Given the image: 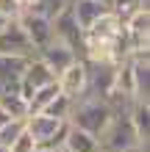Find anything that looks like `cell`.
<instances>
[{
  "label": "cell",
  "instance_id": "16",
  "mask_svg": "<svg viewBox=\"0 0 150 152\" xmlns=\"http://www.w3.org/2000/svg\"><path fill=\"white\" fill-rule=\"evenodd\" d=\"M139 8H150V6L145 3V0H109V11L117 17L122 25H125Z\"/></svg>",
  "mask_w": 150,
  "mask_h": 152
},
{
  "label": "cell",
  "instance_id": "23",
  "mask_svg": "<svg viewBox=\"0 0 150 152\" xmlns=\"http://www.w3.org/2000/svg\"><path fill=\"white\" fill-rule=\"evenodd\" d=\"M8 122H11V116H8L3 108H0V127H3V124H8Z\"/></svg>",
  "mask_w": 150,
  "mask_h": 152
},
{
  "label": "cell",
  "instance_id": "27",
  "mask_svg": "<svg viewBox=\"0 0 150 152\" xmlns=\"http://www.w3.org/2000/svg\"><path fill=\"white\" fill-rule=\"evenodd\" d=\"M58 152H67V149H58Z\"/></svg>",
  "mask_w": 150,
  "mask_h": 152
},
{
  "label": "cell",
  "instance_id": "5",
  "mask_svg": "<svg viewBox=\"0 0 150 152\" xmlns=\"http://www.w3.org/2000/svg\"><path fill=\"white\" fill-rule=\"evenodd\" d=\"M0 53L3 56H33V47L25 36L20 20H8L0 28Z\"/></svg>",
  "mask_w": 150,
  "mask_h": 152
},
{
  "label": "cell",
  "instance_id": "6",
  "mask_svg": "<svg viewBox=\"0 0 150 152\" xmlns=\"http://www.w3.org/2000/svg\"><path fill=\"white\" fill-rule=\"evenodd\" d=\"M33 56H3L0 53V94L20 91L22 72Z\"/></svg>",
  "mask_w": 150,
  "mask_h": 152
},
{
  "label": "cell",
  "instance_id": "1",
  "mask_svg": "<svg viewBox=\"0 0 150 152\" xmlns=\"http://www.w3.org/2000/svg\"><path fill=\"white\" fill-rule=\"evenodd\" d=\"M114 119L111 108L106 105V100H100V97H78V100L72 102V111H69V124L72 127H81L86 133H92V136H100V133L109 127V122Z\"/></svg>",
  "mask_w": 150,
  "mask_h": 152
},
{
  "label": "cell",
  "instance_id": "18",
  "mask_svg": "<svg viewBox=\"0 0 150 152\" xmlns=\"http://www.w3.org/2000/svg\"><path fill=\"white\" fill-rule=\"evenodd\" d=\"M22 130H25V119H11L8 124H3V127H0V149L6 152V147L11 144Z\"/></svg>",
  "mask_w": 150,
  "mask_h": 152
},
{
  "label": "cell",
  "instance_id": "7",
  "mask_svg": "<svg viewBox=\"0 0 150 152\" xmlns=\"http://www.w3.org/2000/svg\"><path fill=\"white\" fill-rule=\"evenodd\" d=\"M56 86H58V91L64 97H69L72 102L78 97H83L86 94V61L78 58L75 64H69L64 72L56 77Z\"/></svg>",
  "mask_w": 150,
  "mask_h": 152
},
{
  "label": "cell",
  "instance_id": "17",
  "mask_svg": "<svg viewBox=\"0 0 150 152\" xmlns=\"http://www.w3.org/2000/svg\"><path fill=\"white\" fill-rule=\"evenodd\" d=\"M69 111H72V100L58 91V97H56V100H53L42 113H45V116H53V119H64V122H67V119H69Z\"/></svg>",
  "mask_w": 150,
  "mask_h": 152
},
{
  "label": "cell",
  "instance_id": "25",
  "mask_svg": "<svg viewBox=\"0 0 150 152\" xmlns=\"http://www.w3.org/2000/svg\"><path fill=\"white\" fill-rule=\"evenodd\" d=\"M6 22H8V20H6V17H0V28H3V25H6Z\"/></svg>",
  "mask_w": 150,
  "mask_h": 152
},
{
  "label": "cell",
  "instance_id": "10",
  "mask_svg": "<svg viewBox=\"0 0 150 152\" xmlns=\"http://www.w3.org/2000/svg\"><path fill=\"white\" fill-rule=\"evenodd\" d=\"M69 11H72L75 22H78V28L86 33L95 22L100 20V17L109 14V0H72Z\"/></svg>",
  "mask_w": 150,
  "mask_h": 152
},
{
  "label": "cell",
  "instance_id": "14",
  "mask_svg": "<svg viewBox=\"0 0 150 152\" xmlns=\"http://www.w3.org/2000/svg\"><path fill=\"white\" fill-rule=\"evenodd\" d=\"M56 97H58L56 80H53V83H47V86H42V88H36V91L28 97V116H31V113H42L53 100H56Z\"/></svg>",
  "mask_w": 150,
  "mask_h": 152
},
{
  "label": "cell",
  "instance_id": "19",
  "mask_svg": "<svg viewBox=\"0 0 150 152\" xmlns=\"http://www.w3.org/2000/svg\"><path fill=\"white\" fill-rule=\"evenodd\" d=\"M72 6V0H39V6H36V11H42V14H47L50 20L56 14H61V11H67V8Z\"/></svg>",
  "mask_w": 150,
  "mask_h": 152
},
{
  "label": "cell",
  "instance_id": "9",
  "mask_svg": "<svg viewBox=\"0 0 150 152\" xmlns=\"http://www.w3.org/2000/svg\"><path fill=\"white\" fill-rule=\"evenodd\" d=\"M131 61V77H134V100L150 102V53L128 56Z\"/></svg>",
  "mask_w": 150,
  "mask_h": 152
},
{
  "label": "cell",
  "instance_id": "11",
  "mask_svg": "<svg viewBox=\"0 0 150 152\" xmlns=\"http://www.w3.org/2000/svg\"><path fill=\"white\" fill-rule=\"evenodd\" d=\"M56 80V75L50 72V69L42 64V61L33 56L31 61H28V66H25V72H22V80H20V94L28 100V97L36 91V88H42V86H47V83H53Z\"/></svg>",
  "mask_w": 150,
  "mask_h": 152
},
{
  "label": "cell",
  "instance_id": "24",
  "mask_svg": "<svg viewBox=\"0 0 150 152\" xmlns=\"http://www.w3.org/2000/svg\"><path fill=\"white\" fill-rule=\"evenodd\" d=\"M33 152H56V149H47V147H36Z\"/></svg>",
  "mask_w": 150,
  "mask_h": 152
},
{
  "label": "cell",
  "instance_id": "21",
  "mask_svg": "<svg viewBox=\"0 0 150 152\" xmlns=\"http://www.w3.org/2000/svg\"><path fill=\"white\" fill-rule=\"evenodd\" d=\"M22 8L17 0H0V17H6V20H20Z\"/></svg>",
  "mask_w": 150,
  "mask_h": 152
},
{
  "label": "cell",
  "instance_id": "22",
  "mask_svg": "<svg viewBox=\"0 0 150 152\" xmlns=\"http://www.w3.org/2000/svg\"><path fill=\"white\" fill-rule=\"evenodd\" d=\"M20 3L22 11H36V6H39V0H17Z\"/></svg>",
  "mask_w": 150,
  "mask_h": 152
},
{
  "label": "cell",
  "instance_id": "26",
  "mask_svg": "<svg viewBox=\"0 0 150 152\" xmlns=\"http://www.w3.org/2000/svg\"><path fill=\"white\" fill-rule=\"evenodd\" d=\"M142 152H147V147H142Z\"/></svg>",
  "mask_w": 150,
  "mask_h": 152
},
{
  "label": "cell",
  "instance_id": "4",
  "mask_svg": "<svg viewBox=\"0 0 150 152\" xmlns=\"http://www.w3.org/2000/svg\"><path fill=\"white\" fill-rule=\"evenodd\" d=\"M36 58H39V61H42V64H45V66H47L56 77H58V75L64 72L69 64H75L81 56H78L72 47H67L64 42L53 39V42H50V44H45L42 50H36Z\"/></svg>",
  "mask_w": 150,
  "mask_h": 152
},
{
  "label": "cell",
  "instance_id": "3",
  "mask_svg": "<svg viewBox=\"0 0 150 152\" xmlns=\"http://www.w3.org/2000/svg\"><path fill=\"white\" fill-rule=\"evenodd\" d=\"M20 25H22L25 36H28L31 47H33V56H36V50H42L45 44H50L56 39L53 36V20L47 14H42V11H22Z\"/></svg>",
  "mask_w": 150,
  "mask_h": 152
},
{
  "label": "cell",
  "instance_id": "13",
  "mask_svg": "<svg viewBox=\"0 0 150 152\" xmlns=\"http://www.w3.org/2000/svg\"><path fill=\"white\" fill-rule=\"evenodd\" d=\"M128 119H131V124H134L139 141L147 144V138H150V102H134Z\"/></svg>",
  "mask_w": 150,
  "mask_h": 152
},
{
  "label": "cell",
  "instance_id": "15",
  "mask_svg": "<svg viewBox=\"0 0 150 152\" xmlns=\"http://www.w3.org/2000/svg\"><path fill=\"white\" fill-rule=\"evenodd\" d=\"M0 108L11 116V119H28V100H25L20 91L0 94Z\"/></svg>",
  "mask_w": 150,
  "mask_h": 152
},
{
  "label": "cell",
  "instance_id": "20",
  "mask_svg": "<svg viewBox=\"0 0 150 152\" xmlns=\"http://www.w3.org/2000/svg\"><path fill=\"white\" fill-rule=\"evenodd\" d=\"M33 149H36V141H33V138H31L25 130H22L20 136H17V138L11 141V144L6 147V152H33Z\"/></svg>",
  "mask_w": 150,
  "mask_h": 152
},
{
  "label": "cell",
  "instance_id": "8",
  "mask_svg": "<svg viewBox=\"0 0 150 152\" xmlns=\"http://www.w3.org/2000/svg\"><path fill=\"white\" fill-rule=\"evenodd\" d=\"M53 36L58 42H64L67 47H72L78 56H83V31L78 28V22H75L69 8L53 17Z\"/></svg>",
  "mask_w": 150,
  "mask_h": 152
},
{
  "label": "cell",
  "instance_id": "28",
  "mask_svg": "<svg viewBox=\"0 0 150 152\" xmlns=\"http://www.w3.org/2000/svg\"><path fill=\"white\" fill-rule=\"evenodd\" d=\"M139 152H142V149H139Z\"/></svg>",
  "mask_w": 150,
  "mask_h": 152
},
{
  "label": "cell",
  "instance_id": "12",
  "mask_svg": "<svg viewBox=\"0 0 150 152\" xmlns=\"http://www.w3.org/2000/svg\"><path fill=\"white\" fill-rule=\"evenodd\" d=\"M61 149H67V152H100V141H98V136H92V133L69 124Z\"/></svg>",
  "mask_w": 150,
  "mask_h": 152
},
{
  "label": "cell",
  "instance_id": "2",
  "mask_svg": "<svg viewBox=\"0 0 150 152\" xmlns=\"http://www.w3.org/2000/svg\"><path fill=\"white\" fill-rule=\"evenodd\" d=\"M67 130H69V122L53 119V116H45V113H31L25 119V133L36 141V147H47L56 152L64 147Z\"/></svg>",
  "mask_w": 150,
  "mask_h": 152
}]
</instances>
